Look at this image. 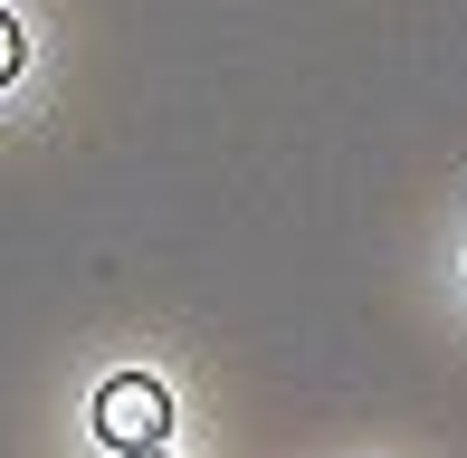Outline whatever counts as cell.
<instances>
[{
  "mask_svg": "<svg viewBox=\"0 0 467 458\" xmlns=\"http://www.w3.org/2000/svg\"><path fill=\"white\" fill-rule=\"evenodd\" d=\"M96 440L115 458H153L172 440V391H162L153 372H115V382L96 391Z\"/></svg>",
  "mask_w": 467,
  "mask_h": 458,
  "instance_id": "6da1fadb",
  "label": "cell"
},
{
  "mask_svg": "<svg viewBox=\"0 0 467 458\" xmlns=\"http://www.w3.org/2000/svg\"><path fill=\"white\" fill-rule=\"evenodd\" d=\"M19 68H29V38H19V19H10V10H0V87H10V77H19Z\"/></svg>",
  "mask_w": 467,
  "mask_h": 458,
  "instance_id": "7a4b0ae2",
  "label": "cell"
},
{
  "mask_svg": "<svg viewBox=\"0 0 467 458\" xmlns=\"http://www.w3.org/2000/svg\"><path fill=\"white\" fill-rule=\"evenodd\" d=\"M153 458H162V449H153Z\"/></svg>",
  "mask_w": 467,
  "mask_h": 458,
  "instance_id": "3957f363",
  "label": "cell"
}]
</instances>
